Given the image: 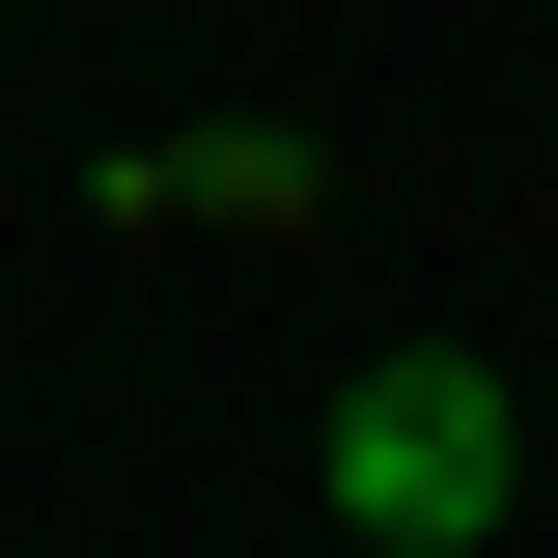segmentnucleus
I'll list each match as a JSON object with an SVG mask.
<instances>
[{
	"mask_svg": "<svg viewBox=\"0 0 558 558\" xmlns=\"http://www.w3.org/2000/svg\"><path fill=\"white\" fill-rule=\"evenodd\" d=\"M336 168H307V112H168V140H112V223H307Z\"/></svg>",
	"mask_w": 558,
	"mask_h": 558,
	"instance_id": "f03ea898",
	"label": "nucleus"
},
{
	"mask_svg": "<svg viewBox=\"0 0 558 558\" xmlns=\"http://www.w3.org/2000/svg\"><path fill=\"white\" fill-rule=\"evenodd\" d=\"M502 475H531L502 363L418 336V363H363V391H336V531H363V558H475V531H502Z\"/></svg>",
	"mask_w": 558,
	"mask_h": 558,
	"instance_id": "f257e3e1",
	"label": "nucleus"
},
{
	"mask_svg": "<svg viewBox=\"0 0 558 558\" xmlns=\"http://www.w3.org/2000/svg\"><path fill=\"white\" fill-rule=\"evenodd\" d=\"M336 558H363V531H336Z\"/></svg>",
	"mask_w": 558,
	"mask_h": 558,
	"instance_id": "7ed1b4c3",
	"label": "nucleus"
}]
</instances>
